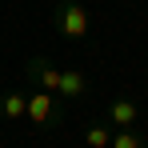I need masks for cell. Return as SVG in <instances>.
Returning a JSON list of instances; mask_svg holds the SVG:
<instances>
[{
    "label": "cell",
    "instance_id": "obj_2",
    "mask_svg": "<svg viewBox=\"0 0 148 148\" xmlns=\"http://www.w3.org/2000/svg\"><path fill=\"white\" fill-rule=\"evenodd\" d=\"M24 120H32L36 128H56V124L64 120V108H60V100L56 92H28V104H24Z\"/></svg>",
    "mask_w": 148,
    "mask_h": 148
},
{
    "label": "cell",
    "instance_id": "obj_5",
    "mask_svg": "<svg viewBox=\"0 0 148 148\" xmlns=\"http://www.w3.org/2000/svg\"><path fill=\"white\" fill-rule=\"evenodd\" d=\"M88 92V76L80 72V68H60V88H56V96L64 100H76Z\"/></svg>",
    "mask_w": 148,
    "mask_h": 148
},
{
    "label": "cell",
    "instance_id": "obj_8",
    "mask_svg": "<svg viewBox=\"0 0 148 148\" xmlns=\"http://www.w3.org/2000/svg\"><path fill=\"white\" fill-rule=\"evenodd\" d=\"M108 148H148V136L140 128H120V132H112Z\"/></svg>",
    "mask_w": 148,
    "mask_h": 148
},
{
    "label": "cell",
    "instance_id": "obj_3",
    "mask_svg": "<svg viewBox=\"0 0 148 148\" xmlns=\"http://www.w3.org/2000/svg\"><path fill=\"white\" fill-rule=\"evenodd\" d=\"M24 76L40 88V92H56V88H60V68L52 64L48 56H28L24 60Z\"/></svg>",
    "mask_w": 148,
    "mask_h": 148
},
{
    "label": "cell",
    "instance_id": "obj_7",
    "mask_svg": "<svg viewBox=\"0 0 148 148\" xmlns=\"http://www.w3.org/2000/svg\"><path fill=\"white\" fill-rule=\"evenodd\" d=\"M108 140H112V124L104 120L84 124V148H108Z\"/></svg>",
    "mask_w": 148,
    "mask_h": 148
},
{
    "label": "cell",
    "instance_id": "obj_6",
    "mask_svg": "<svg viewBox=\"0 0 148 148\" xmlns=\"http://www.w3.org/2000/svg\"><path fill=\"white\" fill-rule=\"evenodd\" d=\"M24 104H28V92L8 88V92H0V116L4 120H24Z\"/></svg>",
    "mask_w": 148,
    "mask_h": 148
},
{
    "label": "cell",
    "instance_id": "obj_4",
    "mask_svg": "<svg viewBox=\"0 0 148 148\" xmlns=\"http://www.w3.org/2000/svg\"><path fill=\"white\" fill-rule=\"evenodd\" d=\"M140 104L132 96H116V100H108V108H104V124H116V128H136L140 124Z\"/></svg>",
    "mask_w": 148,
    "mask_h": 148
},
{
    "label": "cell",
    "instance_id": "obj_1",
    "mask_svg": "<svg viewBox=\"0 0 148 148\" xmlns=\"http://www.w3.org/2000/svg\"><path fill=\"white\" fill-rule=\"evenodd\" d=\"M52 28L64 36V40H84L88 28H92V16L80 0H56L52 8Z\"/></svg>",
    "mask_w": 148,
    "mask_h": 148
}]
</instances>
